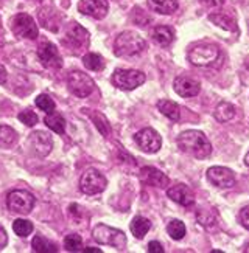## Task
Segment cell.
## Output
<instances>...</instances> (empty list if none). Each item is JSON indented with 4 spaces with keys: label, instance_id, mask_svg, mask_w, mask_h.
Here are the masks:
<instances>
[{
    "label": "cell",
    "instance_id": "8",
    "mask_svg": "<svg viewBox=\"0 0 249 253\" xmlns=\"http://www.w3.org/2000/svg\"><path fill=\"white\" fill-rule=\"evenodd\" d=\"M106 185H107L106 177L95 168L86 169L80 179V190L88 196L100 194L101 191H104Z\"/></svg>",
    "mask_w": 249,
    "mask_h": 253
},
{
    "label": "cell",
    "instance_id": "26",
    "mask_svg": "<svg viewBox=\"0 0 249 253\" xmlns=\"http://www.w3.org/2000/svg\"><path fill=\"white\" fill-rule=\"evenodd\" d=\"M17 132L5 125H0V149L13 148L17 143Z\"/></svg>",
    "mask_w": 249,
    "mask_h": 253
},
{
    "label": "cell",
    "instance_id": "2",
    "mask_svg": "<svg viewBox=\"0 0 249 253\" xmlns=\"http://www.w3.org/2000/svg\"><path fill=\"white\" fill-rule=\"evenodd\" d=\"M147 47L145 39L136 31H123L120 33L114 42V50L117 56H136L142 53Z\"/></svg>",
    "mask_w": 249,
    "mask_h": 253
},
{
    "label": "cell",
    "instance_id": "41",
    "mask_svg": "<svg viewBox=\"0 0 249 253\" xmlns=\"http://www.w3.org/2000/svg\"><path fill=\"white\" fill-rule=\"evenodd\" d=\"M83 252L84 253H103L101 249H95V247H86V249H83Z\"/></svg>",
    "mask_w": 249,
    "mask_h": 253
},
{
    "label": "cell",
    "instance_id": "37",
    "mask_svg": "<svg viewBox=\"0 0 249 253\" xmlns=\"http://www.w3.org/2000/svg\"><path fill=\"white\" fill-rule=\"evenodd\" d=\"M199 2L207 8H220L224 5L226 0H199Z\"/></svg>",
    "mask_w": 249,
    "mask_h": 253
},
{
    "label": "cell",
    "instance_id": "16",
    "mask_svg": "<svg viewBox=\"0 0 249 253\" xmlns=\"http://www.w3.org/2000/svg\"><path fill=\"white\" fill-rule=\"evenodd\" d=\"M175 87V92L182 96V98H190V96H197L201 90V84L192 76H178L173 83Z\"/></svg>",
    "mask_w": 249,
    "mask_h": 253
},
{
    "label": "cell",
    "instance_id": "4",
    "mask_svg": "<svg viewBox=\"0 0 249 253\" xmlns=\"http://www.w3.org/2000/svg\"><path fill=\"white\" fill-rule=\"evenodd\" d=\"M92 236L100 246H111L117 250H123L126 247V236L122 230L109 227L106 224L97 225L92 232Z\"/></svg>",
    "mask_w": 249,
    "mask_h": 253
},
{
    "label": "cell",
    "instance_id": "20",
    "mask_svg": "<svg viewBox=\"0 0 249 253\" xmlns=\"http://www.w3.org/2000/svg\"><path fill=\"white\" fill-rule=\"evenodd\" d=\"M197 219H198V222L207 230H213L218 225V213L215 211V208H209V207L199 208L197 211Z\"/></svg>",
    "mask_w": 249,
    "mask_h": 253
},
{
    "label": "cell",
    "instance_id": "27",
    "mask_svg": "<svg viewBox=\"0 0 249 253\" xmlns=\"http://www.w3.org/2000/svg\"><path fill=\"white\" fill-rule=\"evenodd\" d=\"M151 230V221L144 216H137L133 219L131 222V233L137 238V239H144L147 236V233Z\"/></svg>",
    "mask_w": 249,
    "mask_h": 253
},
{
    "label": "cell",
    "instance_id": "11",
    "mask_svg": "<svg viewBox=\"0 0 249 253\" xmlns=\"http://www.w3.org/2000/svg\"><path fill=\"white\" fill-rule=\"evenodd\" d=\"M134 140L137 143V146L147 154H156L162 146V137L151 127L139 130L134 135Z\"/></svg>",
    "mask_w": 249,
    "mask_h": 253
},
{
    "label": "cell",
    "instance_id": "29",
    "mask_svg": "<svg viewBox=\"0 0 249 253\" xmlns=\"http://www.w3.org/2000/svg\"><path fill=\"white\" fill-rule=\"evenodd\" d=\"M83 64H84L86 69L92 70V72H100V70L104 69V65H106L103 56H100V54H97V53L84 54V56H83Z\"/></svg>",
    "mask_w": 249,
    "mask_h": 253
},
{
    "label": "cell",
    "instance_id": "24",
    "mask_svg": "<svg viewBox=\"0 0 249 253\" xmlns=\"http://www.w3.org/2000/svg\"><path fill=\"white\" fill-rule=\"evenodd\" d=\"M151 38H153V41L156 43H159L160 47H167L173 42V39H175V33H173V30L170 27L160 25V27H156L153 30V33H151Z\"/></svg>",
    "mask_w": 249,
    "mask_h": 253
},
{
    "label": "cell",
    "instance_id": "40",
    "mask_svg": "<svg viewBox=\"0 0 249 253\" xmlns=\"http://www.w3.org/2000/svg\"><path fill=\"white\" fill-rule=\"evenodd\" d=\"M6 78H8L6 69L3 67L2 64H0V84H5V83H6Z\"/></svg>",
    "mask_w": 249,
    "mask_h": 253
},
{
    "label": "cell",
    "instance_id": "36",
    "mask_svg": "<svg viewBox=\"0 0 249 253\" xmlns=\"http://www.w3.org/2000/svg\"><path fill=\"white\" fill-rule=\"evenodd\" d=\"M238 219H240V224H242L246 230H249V205H246V207L242 208V211H240V216H238Z\"/></svg>",
    "mask_w": 249,
    "mask_h": 253
},
{
    "label": "cell",
    "instance_id": "22",
    "mask_svg": "<svg viewBox=\"0 0 249 253\" xmlns=\"http://www.w3.org/2000/svg\"><path fill=\"white\" fill-rule=\"evenodd\" d=\"M44 123L50 130L55 132V134L62 135L64 132H66V120H64V117L59 112H55V111L49 112L44 118Z\"/></svg>",
    "mask_w": 249,
    "mask_h": 253
},
{
    "label": "cell",
    "instance_id": "19",
    "mask_svg": "<svg viewBox=\"0 0 249 253\" xmlns=\"http://www.w3.org/2000/svg\"><path fill=\"white\" fill-rule=\"evenodd\" d=\"M209 20L223 30L237 31V19L232 11H218V13H212L209 16Z\"/></svg>",
    "mask_w": 249,
    "mask_h": 253
},
{
    "label": "cell",
    "instance_id": "33",
    "mask_svg": "<svg viewBox=\"0 0 249 253\" xmlns=\"http://www.w3.org/2000/svg\"><path fill=\"white\" fill-rule=\"evenodd\" d=\"M64 247H66L67 252H83L84 246H83V239L80 235H67L66 239H64Z\"/></svg>",
    "mask_w": 249,
    "mask_h": 253
},
{
    "label": "cell",
    "instance_id": "17",
    "mask_svg": "<svg viewBox=\"0 0 249 253\" xmlns=\"http://www.w3.org/2000/svg\"><path fill=\"white\" fill-rule=\"evenodd\" d=\"M140 179H142L144 183L156 186V188H165L170 183V179L167 175L154 167H144L140 169Z\"/></svg>",
    "mask_w": 249,
    "mask_h": 253
},
{
    "label": "cell",
    "instance_id": "10",
    "mask_svg": "<svg viewBox=\"0 0 249 253\" xmlns=\"http://www.w3.org/2000/svg\"><path fill=\"white\" fill-rule=\"evenodd\" d=\"M62 43L72 51H81L89 47V33L80 24H72L67 30L66 36L62 39Z\"/></svg>",
    "mask_w": 249,
    "mask_h": 253
},
{
    "label": "cell",
    "instance_id": "7",
    "mask_svg": "<svg viewBox=\"0 0 249 253\" xmlns=\"http://www.w3.org/2000/svg\"><path fill=\"white\" fill-rule=\"evenodd\" d=\"M11 30L19 39H36L39 36L38 24L27 13H17L11 19Z\"/></svg>",
    "mask_w": 249,
    "mask_h": 253
},
{
    "label": "cell",
    "instance_id": "32",
    "mask_svg": "<svg viewBox=\"0 0 249 253\" xmlns=\"http://www.w3.org/2000/svg\"><path fill=\"white\" fill-rule=\"evenodd\" d=\"M33 224L27 221V219H16L13 222V230L19 238H27L28 235L33 233Z\"/></svg>",
    "mask_w": 249,
    "mask_h": 253
},
{
    "label": "cell",
    "instance_id": "43",
    "mask_svg": "<svg viewBox=\"0 0 249 253\" xmlns=\"http://www.w3.org/2000/svg\"><path fill=\"white\" fill-rule=\"evenodd\" d=\"M245 252H249V244L246 246V249H245Z\"/></svg>",
    "mask_w": 249,
    "mask_h": 253
},
{
    "label": "cell",
    "instance_id": "6",
    "mask_svg": "<svg viewBox=\"0 0 249 253\" xmlns=\"http://www.w3.org/2000/svg\"><path fill=\"white\" fill-rule=\"evenodd\" d=\"M6 205L9 211L17 213V214H28L33 211L36 205L35 196L27 190H14L8 194L6 197Z\"/></svg>",
    "mask_w": 249,
    "mask_h": 253
},
{
    "label": "cell",
    "instance_id": "1",
    "mask_svg": "<svg viewBox=\"0 0 249 253\" xmlns=\"http://www.w3.org/2000/svg\"><path fill=\"white\" fill-rule=\"evenodd\" d=\"M178 146L182 152L190 154L195 159H207L212 154L209 138L199 130H184L178 137Z\"/></svg>",
    "mask_w": 249,
    "mask_h": 253
},
{
    "label": "cell",
    "instance_id": "14",
    "mask_svg": "<svg viewBox=\"0 0 249 253\" xmlns=\"http://www.w3.org/2000/svg\"><path fill=\"white\" fill-rule=\"evenodd\" d=\"M207 179L209 182L216 186V188H232L235 185L237 179L232 169L224 168V167H212L207 169Z\"/></svg>",
    "mask_w": 249,
    "mask_h": 253
},
{
    "label": "cell",
    "instance_id": "34",
    "mask_svg": "<svg viewBox=\"0 0 249 253\" xmlns=\"http://www.w3.org/2000/svg\"><path fill=\"white\" fill-rule=\"evenodd\" d=\"M36 106L41 109V111H44V112H53L55 111V107H56V104H55V101H53V98L50 96V95H46V93H42V95H38V98H36Z\"/></svg>",
    "mask_w": 249,
    "mask_h": 253
},
{
    "label": "cell",
    "instance_id": "13",
    "mask_svg": "<svg viewBox=\"0 0 249 253\" xmlns=\"http://www.w3.org/2000/svg\"><path fill=\"white\" fill-rule=\"evenodd\" d=\"M28 146L36 157H47L53 148V140L47 132L35 130L28 137Z\"/></svg>",
    "mask_w": 249,
    "mask_h": 253
},
{
    "label": "cell",
    "instance_id": "18",
    "mask_svg": "<svg viewBox=\"0 0 249 253\" xmlns=\"http://www.w3.org/2000/svg\"><path fill=\"white\" fill-rule=\"evenodd\" d=\"M167 194L173 202H176L182 207H190L195 202L193 191L184 183H176V185L170 186V188L167 190Z\"/></svg>",
    "mask_w": 249,
    "mask_h": 253
},
{
    "label": "cell",
    "instance_id": "25",
    "mask_svg": "<svg viewBox=\"0 0 249 253\" xmlns=\"http://www.w3.org/2000/svg\"><path fill=\"white\" fill-rule=\"evenodd\" d=\"M213 117H215L216 122H220V123H227V122H231V120L235 117V107H234L231 103L221 101L218 106L215 107Z\"/></svg>",
    "mask_w": 249,
    "mask_h": 253
},
{
    "label": "cell",
    "instance_id": "39",
    "mask_svg": "<svg viewBox=\"0 0 249 253\" xmlns=\"http://www.w3.org/2000/svg\"><path fill=\"white\" fill-rule=\"evenodd\" d=\"M8 244V236H6V232L5 228L0 225V250H3Z\"/></svg>",
    "mask_w": 249,
    "mask_h": 253
},
{
    "label": "cell",
    "instance_id": "9",
    "mask_svg": "<svg viewBox=\"0 0 249 253\" xmlns=\"http://www.w3.org/2000/svg\"><path fill=\"white\" fill-rule=\"evenodd\" d=\"M67 85L69 90L78 98H86L89 96L94 89H95V83L89 75H86L80 70H73L67 76Z\"/></svg>",
    "mask_w": 249,
    "mask_h": 253
},
{
    "label": "cell",
    "instance_id": "28",
    "mask_svg": "<svg viewBox=\"0 0 249 253\" xmlns=\"http://www.w3.org/2000/svg\"><path fill=\"white\" fill-rule=\"evenodd\" d=\"M31 249L35 253H56L58 246L50 243V241L44 236H35V239L31 241Z\"/></svg>",
    "mask_w": 249,
    "mask_h": 253
},
{
    "label": "cell",
    "instance_id": "38",
    "mask_svg": "<svg viewBox=\"0 0 249 253\" xmlns=\"http://www.w3.org/2000/svg\"><path fill=\"white\" fill-rule=\"evenodd\" d=\"M148 252L149 253H164V247H162L159 241H151L148 244Z\"/></svg>",
    "mask_w": 249,
    "mask_h": 253
},
{
    "label": "cell",
    "instance_id": "5",
    "mask_svg": "<svg viewBox=\"0 0 249 253\" xmlns=\"http://www.w3.org/2000/svg\"><path fill=\"white\" fill-rule=\"evenodd\" d=\"M147 80L144 72L133 69H117L112 75V84L120 90H134Z\"/></svg>",
    "mask_w": 249,
    "mask_h": 253
},
{
    "label": "cell",
    "instance_id": "31",
    "mask_svg": "<svg viewBox=\"0 0 249 253\" xmlns=\"http://www.w3.org/2000/svg\"><path fill=\"white\" fill-rule=\"evenodd\" d=\"M91 118H92V122L95 123L97 129H99L104 137H111V132H112L111 130V125H109L107 118L103 114H100V112H92L91 114Z\"/></svg>",
    "mask_w": 249,
    "mask_h": 253
},
{
    "label": "cell",
    "instance_id": "3",
    "mask_svg": "<svg viewBox=\"0 0 249 253\" xmlns=\"http://www.w3.org/2000/svg\"><path fill=\"white\" fill-rule=\"evenodd\" d=\"M187 58L193 65H198V67H210V65H213L220 59V48L216 47L215 43L201 42L189 50Z\"/></svg>",
    "mask_w": 249,
    "mask_h": 253
},
{
    "label": "cell",
    "instance_id": "15",
    "mask_svg": "<svg viewBox=\"0 0 249 253\" xmlns=\"http://www.w3.org/2000/svg\"><path fill=\"white\" fill-rule=\"evenodd\" d=\"M78 11L84 16L100 20L109 11V3H107V0H80Z\"/></svg>",
    "mask_w": 249,
    "mask_h": 253
},
{
    "label": "cell",
    "instance_id": "23",
    "mask_svg": "<svg viewBox=\"0 0 249 253\" xmlns=\"http://www.w3.org/2000/svg\"><path fill=\"white\" fill-rule=\"evenodd\" d=\"M157 109H159V112L162 115H165L168 120H171V122H179V118H181V107L175 101L160 100L157 103Z\"/></svg>",
    "mask_w": 249,
    "mask_h": 253
},
{
    "label": "cell",
    "instance_id": "42",
    "mask_svg": "<svg viewBox=\"0 0 249 253\" xmlns=\"http://www.w3.org/2000/svg\"><path fill=\"white\" fill-rule=\"evenodd\" d=\"M245 165L249 168V152L246 154V157H245Z\"/></svg>",
    "mask_w": 249,
    "mask_h": 253
},
{
    "label": "cell",
    "instance_id": "35",
    "mask_svg": "<svg viewBox=\"0 0 249 253\" xmlns=\"http://www.w3.org/2000/svg\"><path fill=\"white\" fill-rule=\"evenodd\" d=\"M19 122H22L25 126H28V127H33L35 125H38V122H39V118H38V115L35 114V112H31V111H24V112H20L19 114Z\"/></svg>",
    "mask_w": 249,
    "mask_h": 253
},
{
    "label": "cell",
    "instance_id": "30",
    "mask_svg": "<svg viewBox=\"0 0 249 253\" xmlns=\"http://www.w3.org/2000/svg\"><path fill=\"white\" fill-rule=\"evenodd\" d=\"M186 232H187L186 224L179 221V219H173V221H170V224L167 225V233L175 241H181L184 236H186Z\"/></svg>",
    "mask_w": 249,
    "mask_h": 253
},
{
    "label": "cell",
    "instance_id": "21",
    "mask_svg": "<svg viewBox=\"0 0 249 253\" xmlns=\"http://www.w3.org/2000/svg\"><path fill=\"white\" fill-rule=\"evenodd\" d=\"M148 6L157 14H173L179 8L178 0H148Z\"/></svg>",
    "mask_w": 249,
    "mask_h": 253
},
{
    "label": "cell",
    "instance_id": "12",
    "mask_svg": "<svg viewBox=\"0 0 249 253\" xmlns=\"http://www.w3.org/2000/svg\"><path fill=\"white\" fill-rule=\"evenodd\" d=\"M38 58L46 69H61L62 67V56L55 43L42 42L38 48Z\"/></svg>",
    "mask_w": 249,
    "mask_h": 253
}]
</instances>
